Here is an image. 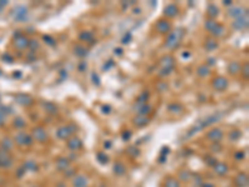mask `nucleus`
Here are the masks:
<instances>
[{
	"label": "nucleus",
	"instance_id": "43",
	"mask_svg": "<svg viewBox=\"0 0 249 187\" xmlns=\"http://www.w3.org/2000/svg\"><path fill=\"white\" fill-rule=\"evenodd\" d=\"M181 177H182V179L184 177V180L188 181V179H189V174H188L187 171H186V172H182V174H181Z\"/></svg>",
	"mask_w": 249,
	"mask_h": 187
},
{
	"label": "nucleus",
	"instance_id": "46",
	"mask_svg": "<svg viewBox=\"0 0 249 187\" xmlns=\"http://www.w3.org/2000/svg\"><path fill=\"white\" fill-rule=\"evenodd\" d=\"M243 157H244V154H243V152H239V154L236 155V159H238V160H242Z\"/></svg>",
	"mask_w": 249,
	"mask_h": 187
},
{
	"label": "nucleus",
	"instance_id": "27",
	"mask_svg": "<svg viewBox=\"0 0 249 187\" xmlns=\"http://www.w3.org/2000/svg\"><path fill=\"white\" fill-rule=\"evenodd\" d=\"M168 111L171 112H182L183 111V106L181 104H172L168 106Z\"/></svg>",
	"mask_w": 249,
	"mask_h": 187
},
{
	"label": "nucleus",
	"instance_id": "3",
	"mask_svg": "<svg viewBox=\"0 0 249 187\" xmlns=\"http://www.w3.org/2000/svg\"><path fill=\"white\" fill-rule=\"evenodd\" d=\"M76 130V126L74 124H70L67 126H62L60 127L57 131H56V136L60 139V140H69L71 137V135L75 132Z\"/></svg>",
	"mask_w": 249,
	"mask_h": 187
},
{
	"label": "nucleus",
	"instance_id": "21",
	"mask_svg": "<svg viewBox=\"0 0 249 187\" xmlns=\"http://www.w3.org/2000/svg\"><path fill=\"white\" fill-rule=\"evenodd\" d=\"M241 69H242V66H241V64L238 61H232L229 64V66H228V71L232 75H237L241 71Z\"/></svg>",
	"mask_w": 249,
	"mask_h": 187
},
{
	"label": "nucleus",
	"instance_id": "1",
	"mask_svg": "<svg viewBox=\"0 0 249 187\" xmlns=\"http://www.w3.org/2000/svg\"><path fill=\"white\" fill-rule=\"evenodd\" d=\"M183 35H184V31H183L182 29H177V30H174L173 33H171V34L168 35V38H167L166 44H164L166 48H168V49H176V48L179 45V43H181Z\"/></svg>",
	"mask_w": 249,
	"mask_h": 187
},
{
	"label": "nucleus",
	"instance_id": "39",
	"mask_svg": "<svg viewBox=\"0 0 249 187\" xmlns=\"http://www.w3.org/2000/svg\"><path fill=\"white\" fill-rule=\"evenodd\" d=\"M131 34H126V36H124V39H122V43L124 44H128L129 43V40H131Z\"/></svg>",
	"mask_w": 249,
	"mask_h": 187
},
{
	"label": "nucleus",
	"instance_id": "22",
	"mask_svg": "<svg viewBox=\"0 0 249 187\" xmlns=\"http://www.w3.org/2000/svg\"><path fill=\"white\" fill-rule=\"evenodd\" d=\"M218 14H219V10H218V8L214 5V4H211L209 6H208V15L214 20V18H217L218 16Z\"/></svg>",
	"mask_w": 249,
	"mask_h": 187
},
{
	"label": "nucleus",
	"instance_id": "34",
	"mask_svg": "<svg viewBox=\"0 0 249 187\" xmlns=\"http://www.w3.org/2000/svg\"><path fill=\"white\" fill-rule=\"evenodd\" d=\"M24 169H25V170H37V166H36L34 162L29 161V162H26V164L24 165Z\"/></svg>",
	"mask_w": 249,
	"mask_h": 187
},
{
	"label": "nucleus",
	"instance_id": "7",
	"mask_svg": "<svg viewBox=\"0 0 249 187\" xmlns=\"http://www.w3.org/2000/svg\"><path fill=\"white\" fill-rule=\"evenodd\" d=\"M248 11L243 8V6H239V5H236V6H232L229 10H228V15L234 18V19H238V18H242L244 15H247Z\"/></svg>",
	"mask_w": 249,
	"mask_h": 187
},
{
	"label": "nucleus",
	"instance_id": "31",
	"mask_svg": "<svg viewBox=\"0 0 249 187\" xmlns=\"http://www.w3.org/2000/svg\"><path fill=\"white\" fill-rule=\"evenodd\" d=\"M208 74H209V69H208V66L202 65V66L198 68V75H199V76H207Z\"/></svg>",
	"mask_w": 249,
	"mask_h": 187
},
{
	"label": "nucleus",
	"instance_id": "47",
	"mask_svg": "<svg viewBox=\"0 0 249 187\" xmlns=\"http://www.w3.org/2000/svg\"><path fill=\"white\" fill-rule=\"evenodd\" d=\"M202 187H216V186H214L213 184H203Z\"/></svg>",
	"mask_w": 249,
	"mask_h": 187
},
{
	"label": "nucleus",
	"instance_id": "42",
	"mask_svg": "<svg viewBox=\"0 0 249 187\" xmlns=\"http://www.w3.org/2000/svg\"><path fill=\"white\" fill-rule=\"evenodd\" d=\"M16 121H17V122H16V124H17V127H24V126L26 125V124H25V121H24L22 119H17Z\"/></svg>",
	"mask_w": 249,
	"mask_h": 187
},
{
	"label": "nucleus",
	"instance_id": "26",
	"mask_svg": "<svg viewBox=\"0 0 249 187\" xmlns=\"http://www.w3.org/2000/svg\"><path fill=\"white\" fill-rule=\"evenodd\" d=\"M204 48H206L207 51H212V50H214V49L217 48V43H216V40H211V39H208V40L206 41V44H204Z\"/></svg>",
	"mask_w": 249,
	"mask_h": 187
},
{
	"label": "nucleus",
	"instance_id": "38",
	"mask_svg": "<svg viewBox=\"0 0 249 187\" xmlns=\"http://www.w3.org/2000/svg\"><path fill=\"white\" fill-rule=\"evenodd\" d=\"M86 68H87V64H86L85 61H81V64L79 65V71H80V73H84V71L86 70Z\"/></svg>",
	"mask_w": 249,
	"mask_h": 187
},
{
	"label": "nucleus",
	"instance_id": "6",
	"mask_svg": "<svg viewBox=\"0 0 249 187\" xmlns=\"http://www.w3.org/2000/svg\"><path fill=\"white\" fill-rule=\"evenodd\" d=\"M212 86L217 90V91H223L228 88V80L224 76H217L213 79L212 81Z\"/></svg>",
	"mask_w": 249,
	"mask_h": 187
},
{
	"label": "nucleus",
	"instance_id": "8",
	"mask_svg": "<svg viewBox=\"0 0 249 187\" xmlns=\"http://www.w3.org/2000/svg\"><path fill=\"white\" fill-rule=\"evenodd\" d=\"M171 23L168 20H158V23L156 24V30L159 33V34H167L171 31Z\"/></svg>",
	"mask_w": 249,
	"mask_h": 187
},
{
	"label": "nucleus",
	"instance_id": "32",
	"mask_svg": "<svg viewBox=\"0 0 249 187\" xmlns=\"http://www.w3.org/2000/svg\"><path fill=\"white\" fill-rule=\"evenodd\" d=\"M42 39H44V41H45L47 45H50V46H55V44H56V41H55L51 36H49V35H44Z\"/></svg>",
	"mask_w": 249,
	"mask_h": 187
},
{
	"label": "nucleus",
	"instance_id": "44",
	"mask_svg": "<svg viewBox=\"0 0 249 187\" xmlns=\"http://www.w3.org/2000/svg\"><path fill=\"white\" fill-rule=\"evenodd\" d=\"M66 171H69V172H66V174H65V176H66V177H71V176L75 174V170H66Z\"/></svg>",
	"mask_w": 249,
	"mask_h": 187
},
{
	"label": "nucleus",
	"instance_id": "30",
	"mask_svg": "<svg viewBox=\"0 0 249 187\" xmlns=\"http://www.w3.org/2000/svg\"><path fill=\"white\" fill-rule=\"evenodd\" d=\"M164 187H179V182L176 179H168L164 184Z\"/></svg>",
	"mask_w": 249,
	"mask_h": 187
},
{
	"label": "nucleus",
	"instance_id": "41",
	"mask_svg": "<svg viewBox=\"0 0 249 187\" xmlns=\"http://www.w3.org/2000/svg\"><path fill=\"white\" fill-rule=\"evenodd\" d=\"M102 112H104V114H110V112H111V106H109V105L104 106V107H102Z\"/></svg>",
	"mask_w": 249,
	"mask_h": 187
},
{
	"label": "nucleus",
	"instance_id": "10",
	"mask_svg": "<svg viewBox=\"0 0 249 187\" xmlns=\"http://www.w3.org/2000/svg\"><path fill=\"white\" fill-rule=\"evenodd\" d=\"M89 185V179L85 175H76L72 179V186L74 187H87Z\"/></svg>",
	"mask_w": 249,
	"mask_h": 187
},
{
	"label": "nucleus",
	"instance_id": "9",
	"mask_svg": "<svg viewBox=\"0 0 249 187\" xmlns=\"http://www.w3.org/2000/svg\"><path fill=\"white\" fill-rule=\"evenodd\" d=\"M248 14L247 15H244V16H242V18H238V19H236L234 21H233V28L236 29V30H244V29H247L248 28Z\"/></svg>",
	"mask_w": 249,
	"mask_h": 187
},
{
	"label": "nucleus",
	"instance_id": "50",
	"mask_svg": "<svg viewBox=\"0 0 249 187\" xmlns=\"http://www.w3.org/2000/svg\"><path fill=\"white\" fill-rule=\"evenodd\" d=\"M223 4H226V5H232V1L227 0V1H223Z\"/></svg>",
	"mask_w": 249,
	"mask_h": 187
},
{
	"label": "nucleus",
	"instance_id": "25",
	"mask_svg": "<svg viewBox=\"0 0 249 187\" xmlns=\"http://www.w3.org/2000/svg\"><path fill=\"white\" fill-rule=\"evenodd\" d=\"M42 106H44L45 111H47V112H50V114H55L56 110H57V107H56L52 102H45V104H42Z\"/></svg>",
	"mask_w": 249,
	"mask_h": 187
},
{
	"label": "nucleus",
	"instance_id": "11",
	"mask_svg": "<svg viewBox=\"0 0 249 187\" xmlns=\"http://www.w3.org/2000/svg\"><path fill=\"white\" fill-rule=\"evenodd\" d=\"M207 137L211 140V141H213V142H219L222 139H223V132H222V130L221 129H212L208 134H207Z\"/></svg>",
	"mask_w": 249,
	"mask_h": 187
},
{
	"label": "nucleus",
	"instance_id": "33",
	"mask_svg": "<svg viewBox=\"0 0 249 187\" xmlns=\"http://www.w3.org/2000/svg\"><path fill=\"white\" fill-rule=\"evenodd\" d=\"M97 160L101 162V164H107L109 162V157L104 154V152H100V154H97Z\"/></svg>",
	"mask_w": 249,
	"mask_h": 187
},
{
	"label": "nucleus",
	"instance_id": "14",
	"mask_svg": "<svg viewBox=\"0 0 249 187\" xmlns=\"http://www.w3.org/2000/svg\"><path fill=\"white\" fill-rule=\"evenodd\" d=\"M234 185L237 187H247L248 186V176L243 172L238 174L236 180H234Z\"/></svg>",
	"mask_w": 249,
	"mask_h": 187
},
{
	"label": "nucleus",
	"instance_id": "12",
	"mask_svg": "<svg viewBox=\"0 0 249 187\" xmlns=\"http://www.w3.org/2000/svg\"><path fill=\"white\" fill-rule=\"evenodd\" d=\"M12 165V159L6 151H0V167H10Z\"/></svg>",
	"mask_w": 249,
	"mask_h": 187
},
{
	"label": "nucleus",
	"instance_id": "45",
	"mask_svg": "<svg viewBox=\"0 0 249 187\" xmlns=\"http://www.w3.org/2000/svg\"><path fill=\"white\" fill-rule=\"evenodd\" d=\"M114 65V63H112V60H109V63H107V65L106 66H104V70H107L110 66H112Z\"/></svg>",
	"mask_w": 249,
	"mask_h": 187
},
{
	"label": "nucleus",
	"instance_id": "51",
	"mask_svg": "<svg viewBox=\"0 0 249 187\" xmlns=\"http://www.w3.org/2000/svg\"><path fill=\"white\" fill-rule=\"evenodd\" d=\"M110 146H111V142H106V144H105V147H106V149H109Z\"/></svg>",
	"mask_w": 249,
	"mask_h": 187
},
{
	"label": "nucleus",
	"instance_id": "15",
	"mask_svg": "<svg viewBox=\"0 0 249 187\" xmlns=\"http://www.w3.org/2000/svg\"><path fill=\"white\" fill-rule=\"evenodd\" d=\"M69 167H70V161L67 159H65V157L57 159V161H56V169L59 171H66Z\"/></svg>",
	"mask_w": 249,
	"mask_h": 187
},
{
	"label": "nucleus",
	"instance_id": "28",
	"mask_svg": "<svg viewBox=\"0 0 249 187\" xmlns=\"http://www.w3.org/2000/svg\"><path fill=\"white\" fill-rule=\"evenodd\" d=\"M17 41H19V43H16V46L20 48V49H25V48L29 46V40H27L25 36H21Z\"/></svg>",
	"mask_w": 249,
	"mask_h": 187
},
{
	"label": "nucleus",
	"instance_id": "13",
	"mask_svg": "<svg viewBox=\"0 0 249 187\" xmlns=\"http://www.w3.org/2000/svg\"><path fill=\"white\" fill-rule=\"evenodd\" d=\"M67 147L72 151H77L82 147V141L79 137H70L67 141Z\"/></svg>",
	"mask_w": 249,
	"mask_h": 187
},
{
	"label": "nucleus",
	"instance_id": "16",
	"mask_svg": "<svg viewBox=\"0 0 249 187\" xmlns=\"http://www.w3.org/2000/svg\"><path fill=\"white\" fill-rule=\"evenodd\" d=\"M178 14V8L174 4H169L164 8V15L167 18H174Z\"/></svg>",
	"mask_w": 249,
	"mask_h": 187
},
{
	"label": "nucleus",
	"instance_id": "49",
	"mask_svg": "<svg viewBox=\"0 0 249 187\" xmlns=\"http://www.w3.org/2000/svg\"><path fill=\"white\" fill-rule=\"evenodd\" d=\"M116 54L117 55H122V49H116Z\"/></svg>",
	"mask_w": 249,
	"mask_h": 187
},
{
	"label": "nucleus",
	"instance_id": "40",
	"mask_svg": "<svg viewBox=\"0 0 249 187\" xmlns=\"http://www.w3.org/2000/svg\"><path fill=\"white\" fill-rule=\"evenodd\" d=\"M129 137H131V131L126 130L124 134H122V139H124V140H128Z\"/></svg>",
	"mask_w": 249,
	"mask_h": 187
},
{
	"label": "nucleus",
	"instance_id": "2",
	"mask_svg": "<svg viewBox=\"0 0 249 187\" xmlns=\"http://www.w3.org/2000/svg\"><path fill=\"white\" fill-rule=\"evenodd\" d=\"M204 28H206L212 35H214V36H222V35L224 34V31H226L224 26H223L222 24L217 23V21L213 20V19H208V20L206 21V24H204Z\"/></svg>",
	"mask_w": 249,
	"mask_h": 187
},
{
	"label": "nucleus",
	"instance_id": "29",
	"mask_svg": "<svg viewBox=\"0 0 249 187\" xmlns=\"http://www.w3.org/2000/svg\"><path fill=\"white\" fill-rule=\"evenodd\" d=\"M148 97H149V94L148 91H144V93H142L139 96H138V99H137V104H139V105H144L146 104V101L148 100Z\"/></svg>",
	"mask_w": 249,
	"mask_h": 187
},
{
	"label": "nucleus",
	"instance_id": "19",
	"mask_svg": "<svg viewBox=\"0 0 249 187\" xmlns=\"http://www.w3.org/2000/svg\"><path fill=\"white\" fill-rule=\"evenodd\" d=\"M114 174L117 175V176H122V175L126 174V167H124V165L122 162L117 161V162L114 165Z\"/></svg>",
	"mask_w": 249,
	"mask_h": 187
},
{
	"label": "nucleus",
	"instance_id": "24",
	"mask_svg": "<svg viewBox=\"0 0 249 187\" xmlns=\"http://www.w3.org/2000/svg\"><path fill=\"white\" fill-rule=\"evenodd\" d=\"M92 36H94V34L91 31H82L80 34V40H82V41H94Z\"/></svg>",
	"mask_w": 249,
	"mask_h": 187
},
{
	"label": "nucleus",
	"instance_id": "17",
	"mask_svg": "<svg viewBox=\"0 0 249 187\" xmlns=\"http://www.w3.org/2000/svg\"><path fill=\"white\" fill-rule=\"evenodd\" d=\"M148 122H149V120H148L147 116H141V115H138V116H136V117L133 119V125L137 126V127H143V126L148 125Z\"/></svg>",
	"mask_w": 249,
	"mask_h": 187
},
{
	"label": "nucleus",
	"instance_id": "18",
	"mask_svg": "<svg viewBox=\"0 0 249 187\" xmlns=\"http://www.w3.org/2000/svg\"><path fill=\"white\" fill-rule=\"evenodd\" d=\"M213 167H214L216 174L219 175V176H223V175H226L228 172V166L226 164H223V162H217Z\"/></svg>",
	"mask_w": 249,
	"mask_h": 187
},
{
	"label": "nucleus",
	"instance_id": "36",
	"mask_svg": "<svg viewBox=\"0 0 249 187\" xmlns=\"http://www.w3.org/2000/svg\"><path fill=\"white\" fill-rule=\"evenodd\" d=\"M241 135H242V134H241L239 131H232V132H231V139H232V140H233V139L237 140L238 137H241Z\"/></svg>",
	"mask_w": 249,
	"mask_h": 187
},
{
	"label": "nucleus",
	"instance_id": "23",
	"mask_svg": "<svg viewBox=\"0 0 249 187\" xmlns=\"http://www.w3.org/2000/svg\"><path fill=\"white\" fill-rule=\"evenodd\" d=\"M151 111H152V106L144 104V105H142V106L139 107V110H138L137 112H138V115H141V116H147Z\"/></svg>",
	"mask_w": 249,
	"mask_h": 187
},
{
	"label": "nucleus",
	"instance_id": "48",
	"mask_svg": "<svg viewBox=\"0 0 249 187\" xmlns=\"http://www.w3.org/2000/svg\"><path fill=\"white\" fill-rule=\"evenodd\" d=\"M139 13H141V9H138V8L134 9V8H133V14H139Z\"/></svg>",
	"mask_w": 249,
	"mask_h": 187
},
{
	"label": "nucleus",
	"instance_id": "37",
	"mask_svg": "<svg viewBox=\"0 0 249 187\" xmlns=\"http://www.w3.org/2000/svg\"><path fill=\"white\" fill-rule=\"evenodd\" d=\"M242 70H243V75L246 76V79H248V75H249V71H248V70H249V65H248V63H247V64L243 66V69H242Z\"/></svg>",
	"mask_w": 249,
	"mask_h": 187
},
{
	"label": "nucleus",
	"instance_id": "5",
	"mask_svg": "<svg viewBox=\"0 0 249 187\" xmlns=\"http://www.w3.org/2000/svg\"><path fill=\"white\" fill-rule=\"evenodd\" d=\"M47 132L44 127L39 126V127H35L32 130V140L37 141V142H45L47 140Z\"/></svg>",
	"mask_w": 249,
	"mask_h": 187
},
{
	"label": "nucleus",
	"instance_id": "52",
	"mask_svg": "<svg viewBox=\"0 0 249 187\" xmlns=\"http://www.w3.org/2000/svg\"><path fill=\"white\" fill-rule=\"evenodd\" d=\"M56 187H66V186H65V184H62V182H61V184H59V185H57Z\"/></svg>",
	"mask_w": 249,
	"mask_h": 187
},
{
	"label": "nucleus",
	"instance_id": "4",
	"mask_svg": "<svg viewBox=\"0 0 249 187\" xmlns=\"http://www.w3.org/2000/svg\"><path fill=\"white\" fill-rule=\"evenodd\" d=\"M15 142L19 146H30V145H32L34 140H32V136H30L29 134H26L24 131H20L15 136Z\"/></svg>",
	"mask_w": 249,
	"mask_h": 187
},
{
	"label": "nucleus",
	"instance_id": "20",
	"mask_svg": "<svg viewBox=\"0 0 249 187\" xmlns=\"http://www.w3.org/2000/svg\"><path fill=\"white\" fill-rule=\"evenodd\" d=\"M87 53H89L87 49H86L85 46H82V45H75V48H74V54H75L76 56H79V58L86 56Z\"/></svg>",
	"mask_w": 249,
	"mask_h": 187
},
{
	"label": "nucleus",
	"instance_id": "35",
	"mask_svg": "<svg viewBox=\"0 0 249 187\" xmlns=\"http://www.w3.org/2000/svg\"><path fill=\"white\" fill-rule=\"evenodd\" d=\"M92 81H94V84H96L97 86L100 85V78H99V75L95 74V73H92Z\"/></svg>",
	"mask_w": 249,
	"mask_h": 187
}]
</instances>
